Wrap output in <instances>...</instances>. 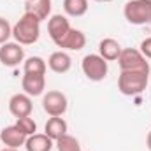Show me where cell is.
<instances>
[{
    "instance_id": "4",
    "label": "cell",
    "mask_w": 151,
    "mask_h": 151,
    "mask_svg": "<svg viewBox=\"0 0 151 151\" xmlns=\"http://www.w3.org/2000/svg\"><path fill=\"white\" fill-rule=\"evenodd\" d=\"M118 65L121 70H141V72H150V63L146 62V56L134 47H127L121 51L118 58Z\"/></svg>"
},
{
    "instance_id": "22",
    "label": "cell",
    "mask_w": 151,
    "mask_h": 151,
    "mask_svg": "<svg viewBox=\"0 0 151 151\" xmlns=\"http://www.w3.org/2000/svg\"><path fill=\"white\" fill-rule=\"evenodd\" d=\"M11 35H12V27L5 18H0V44H5Z\"/></svg>"
},
{
    "instance_id": "14",
    "label": "cell",
    "mask_w": 151,
    "mask_h": 151,
    "mask_svg": "<svg viewBox=\"0 0 151 151\" xmlns=\"http://www.w3.org/2000/svg\"><path fill=\"white\" fill-rule=\"evenodd\" d=\"M47 65H49V69H51L53 72H56V74H65V72L70 70L72 60H70V56H69L65 51H55V53L49 56Z\"/></svg>"
},
{
    "instance_id": "15",
    "label": "cell",
    "mask_w": 151,
    "mask_h": 151,
    "mask_svg": "<svg viewBox=\"0 0 151 151\" xmlns=\"http://www.w3.org/2000/svg\"><path fill=\"white\" fill-rule=\"evenodd\" d=\"M25 12L34 14L39 21H42L51 12V0H27L25 2Z\"/></svg>"
},
{
    "instance_id": "11",
    "label": "cell",
    "mask_w": 151,
    "mask_h": 151,
    "mask_svg": "<svg viewBox=\"0 0 151 151\" xmlns=\"http://www.w3.org/2000/svg\"><path fill=\"white\" fill-rule=\"evenodd\" d=\"M21 86H23L27 95L37 97L46 88V79H44V76H40V74H25L23 79H21Z\"/></svg>"
},
{
    "instance_id": "17",
    "label": "cell",
    "mask_w": 151,
    "mask_h": 151,
    "mask_svg": "<svg viewBox=\"0 0 151 151\" xmlns=\"http://www.w3.org/2000/svg\"><path fill=\"white\" fill-rule=\"evenodd\" d=\"M44 130H46L47 137H51L53 141H56L58 137H62V135L67 134V121L63 118H60V116H51L47 119Z\"/></svg>"
},
{
    "instance_id": "10",
    "label": "cell",
    "mask_w": 151,
    "mask_h": 151,
    "mask_svg": "<svg viewBox=\"0 0 151 151\" xmlns=\"http://www.w3.org/2000/svg\"><path fill=\"white\" fill-rule=\"evenodd\" d=\"M28 135L23 134L16 125H11V127H5L2 132H0V141L7 146V148H14L18 150L19 146H25Z\"/></svg>"
},
{
    "instance_id": "16",
    "label": "cell",
    "mask_w": 151,
    "mask_h": 151,
    "mask_svg": "<svg viewBox=\"0 0 151 151\" xmlns=\"http://www.w3.org/2000/svg\"><path fill=\"white\" fill-rule=\"evenodd\" d=\"M25 148H27V151H51L53 139L47 137L46 134H34V135H28Z\"/></svg>"
},
{
    "instance_id": "26",
    "label": "cell",
    "mask_w": 151,
    "mask_h": 151,
    "mask_svg": "<svg viewBox=\"0 0 151 151\" xmlns=\"http://www.w3.org/2000/svg\"><path fill=\"white\" fill-rule=\"evenodd\" d=\"M95 2H113V0H95Z\"/></svg>"
},
{
    "instance_id": "3",
    "label": "cell",
    "mask_w": 151,
    "mask_h": 151,
    "mask_svg": "<svg viewBox=\"0 0 151 151\" xmlns=\"http://www.w3.org/2000/svg\"><path fill=\"white\" fill-rule=\"evenodd\" d=\"M125 19L132 25L151 23V0H130L123 9Z\"/></svg>"
},
{
    "instance_id": "21",
    "label": "cell",
    "mask_w": 151,
    "mask_h": 151,
    "mask_svg": "<svg viewBox=\"0 0 151 151\" xmlns=\"http://www.w3.org/2000/svg\"><path fill=\"white\" fill-rule=\"evenodd\" d=\"M16 127L23 132V134H27V135H34L35 132H37V123L30 118V116H25V118H18V121H16Z\"/></svg>"
},
{
    "instance_id": "27",
    "label": "cell",
    "mask_w": 151,
    "mask_h": 151,
    "mask_svg": "<svg viewBox=\"0 0 151 151\" xmlns=\"http://www.w3.org/2000/svg\"><path fill=\"white\" fill-rule=\"evenodd\" d=\"M25 2H27V0H25Z\"/></svg>"
},
{
    "instance_id": "2",
    "label": "cell",
    "mask_w": 151,
    "mask_h": 151,
    "mask_svg": "<svg viewBox=\"0 0 151 151\" xmlns=\"http://www.w3.org/2000/svg\"><path fill=\"white\" fill-rule=\"evenodd\" d=\"M148 74L150 72H141V70H121L118 77V90L128 97L142 93L148 86Z\"/></svg>"
},
{
    "instance_id": "8",
    "label": "cell",
    "mask_w": 151,
    "mask_h": 151,
    "mask_svg": "<svg viewBox=\"0 0 151 151\" xmlns=\"http://www.w3.org/2000/svg\"><path fill=\"white\" fill-rule=\"evenodd\" d=\"M70 28H72V27H70L69 19H67L65 16H62V14H55V16H51L49 21H47V34H49V37H51V40H53L55 44H58L62 39L65 37Z\"/></svg>"
},
{
    "instance_id": "7",
    "label": "cell",
    "mask_w": 151,
    "mask_h": 151,
    "mask_svg": "<svg viewBox=\"0 0 151 151\" xmlns=\"http://www.w3.org/2000/svg\"><path fill=\"white\" fill-rule=\"evenodd\" d=\"M25 51L21 44L18 42H5L0 47V63L5 67H16L19 62H23Z\"/></svg>"
},
{
    "instance_id": "25",
    "label": "cell",
    "mask_w": 151,
    "mask_h": 151,
    "mask_svg": "<svg viewBox=\"0 0 151 151\" xmlns=\"http://www.w3.org/2000/svg\"><path fill=\"white\" fill-rule=\"evenodd\" d=\"M0 151H18V150H14V148H4V150H0Z\"/></svg>"
},
{
    "instance_id": "12",
    "label": "cell",
    "mask_w": 151,
    "mask_h": 151,
    "mask_svg": "<svg viewBox=\"0 0 151 151\" xmlns=\"http://www.w3.org/2000/svg\"><path fill=\"white\" fill-rule=\"evenodd\" d=\"M84 44H86V37H84V34H83L81 30H77V28H70V30H69V34L62 39L56 46H58V47H62V49L79 51V49H83V47H84Z\"/></svg>"
},
{
    "instance_id": "19",
    "label": "cell",
    "mask_w": 151,
    "mask_h": 151,
    "mask_svg": "<svg viewBox=\"0 0 151 151\" xmlns=\"http://www.w3.org/2000/svg\"><path fill=\"white\" fill-rule=\"evenodd\" d=\"M25 74H46V62L40 56H30L25 62Z\"/></svg>"
},
{
    "instance_id": "24",
    "label": "cell",
    "mask_w": 151,
    "mask_h": 151,
    "mask_svg": "<svg viewBox=\"0 0 151 151\" xmlns=\"http://www.w3.org/2000/svg\"><path fill=\"white\" fill-rule=\"evenodd\" d=\"M148 148H150V151H151V132L148 134Z\"/></svg>"
},
{
    "instance_id": "23",
    "label": "cell",
    "mask_w": 151,
    "mask_h": 151,
    "mask_svg": "<svg viewBox=\"0 0 151 151\" xmlns=\"http://www.w3.org/2000/svg\"><path fill=\"white\" fill-rule=\"evenodd\" d=\"M141 53L146 56V58H151V37L144 39L141 42Z\"/></svg>"
},
{
    "instance_id": "20",
    "label": "cell",
    "mask_w": 151,
    "mask_h": 151,
    "mask_svg": "<svg viewBox=\"0 0 151 151\" xmlns=\"http://www.w3.org/2000/svg\"><path fill=\"white\" fill-rule=\"evenodd\" d=\"M56 150L58 151H81V146H79V141L76 137L65 134V135L56 139Z\"/></svg>"
},
{
    "instance_id": "6",
    "label": "cell",
    "mask_w": 151,
    "mask_h": 151,
    "mask_svg": "<svg viewBox=\"0 0 151 151\" xmlns=\"http://www.w3.org/2000/svg\"><path fill=\"white\" fill-rule=\"evenodd\" d=\"M42 109L49 116H62L67 111V97L58 90H51L42 97Z\"/></svg>"
},
{
    "instance_id": "1",
    "label": "cell",
    "mask_w": 151,
    "mask_h": 151,
    "mask_svg": "<svg viewBox=\"0 0 151 151\" xmlns=\"http://www.w3.org/2000/svg\"><path fill=\"white\" fill-rule=\"evenodd\" d=\"M39 35H40V21L34 14L25 12L19 18V21L12 27V37L21 46H30L37 42Z\"/></svg>"
},
{
    "instance_id": "9",
    "label": "cell",
    "mask_w": 151,
    "mask_h": 151,
    "mask_svg": "<svg viewBox=\"0 0 151 151\" xmlns=\"http://www.w3.org/2000/svg\"><path fill=\"white\" fill-rule=\"evenodd\" d=\"M32 109H34L32 99H30V95H27V93H16V95H12L11 100H9V111H11V114H12L16 119H18V118L30 116V114H32Z\"/></svg>"
},
{
    "instance_id": "18",
    "label": "cell",
    "mask_w": 151,
    "mask_h": 151,
    "mask_svg": "<svg viewBox=\"0 0 151 151\" xmlns=\"http://www.w3.org/2000/svg\"><path fill=\"white\" fill-rule=\"evenodd\" d=\"M63 11L72 18L84 16L88 12V0H63Z\"/></svg>"
},
{
    "instance_id": "13",
    "label": "cell",
    "mask_w": 151,
    "mask_h": 151,
    "mask_svg": "<svg viewBox=\"0 0 151 151\" xmlns=\"http://www.w3.org/2000/svg\"><path fill=\"white\" fill-rule=\"evenodd\" d=\"M121 51H123V47L119 46V42L114 40V39H111V37L102 39L100 44H99V53H100V56H102L106 62H114V60H118L119 55H121Z\"/></svg>"
},
{
    "instance_id": "5",
    "label": "cell",
    "mask_w": 151,
    "mask_h": 151,
    "mask_svg": "<svg viewBox=\"0 0 151 151\" xmlns=\"http://www.w3.org/2000/svg\"><path fill=\"white\" fill-rule=\"evenodd\" d=\"M81 67H83L84 76H86L90 81H95V83L106 79V76L109 72L107 62H106L100 55H86V56L83 58Z\"/></svg>"
}]
</instances>
